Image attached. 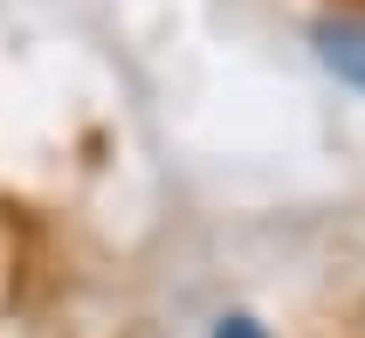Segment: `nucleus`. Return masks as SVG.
<instances>
[{
  "mask_svg": "<svg viewBox=\"0 0 365 338\" xmlns=\"http://www.w3.org/2000/svg\"><path fill=\"white\" fill-rule=\"evenodd\" d=\"M310 49H317V62H324L338 83L365 90V21L359 14H324L310 28Z\"/></svg>",
  "mask_w": 365,
  "mask_h": 338,
  "instance_id": "1",
  "label": "nucleus"
},
{
  "mask_svg": "<svg viewBox=\"0 0 365 338\" xmlns=\"http://www.w3.org/2000/svg\"><path fill=\"white\" fill-rule=\"evenodd\" d=\"M214 338H269V324L248 311H227V318H214Z\"/></svg>",
  "mask_w": 365,
  "mask_h": 338,
  "instance_id": "2",
  "label": "nucleus"
}]
</instances>
